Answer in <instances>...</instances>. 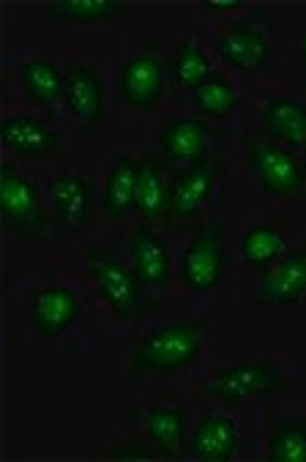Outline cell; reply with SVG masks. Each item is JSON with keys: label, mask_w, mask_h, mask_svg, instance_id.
<instances>
[{"label": "cell", "mask_w": 306, "mask_h": 462, "mask_svg": "<svg viewBox=\"0 0 306 462\" xmlns=\"http://www.w3.org/2000/svg\"><path fill=\"white\" fill-rule=\"evenodd\" d=\"M206 347V323L175 320L148 331L129 353L134 375H175L191 369Z\"/></svg>", "instance_id": "1"}, {"label": "cell", "mask_w": 306, "mask_h": 462, "mask_svg": "<svg viewBox=\"0 0 306 462\" xmlns=\"http://www.w3.org/2000/svg\"><path fill=\"white\" fill-rule=\"evenodd\" d=\"M85 273L93 282L96 296L101 299L116 318L121 320H134L143 315V285L132 271V263H126L118 254L110 252H90L85 260Z\"/></svg>", "instance_id": "2"}, {"label": "cell", "mask_w": 306, "mask_h": 462, "mask_svg": "<svg viewBox=\"0 0 306 462\" xmlns=\"http://www.w3.org/2000/svg\"><path fill=\"white\" fill-rule=\"evenodd\" d=\"M0 219L20 238H42L47 233V208L36 183L12 162L0 164Z\"/></svg>", "instance_id": "3"}, {"label": "cell", "mask_w": 306, "mask_h": 462, "mask_svg": "<svg viewBox=\"0 0 306 462\" xmlns=\"http://www.w3.org/2000/svg\"><path fill=\"white\" fill-rule=\"evenodd\" d=\"M246 167L260 183V189L271 198H295L306 187V167L301 156L274 140L255 137L244 151Z\"/></svg>", "instance_id": "4"}, {"label": "cell", "mask_w": 306, "mask_h": 462, "mask_svg": "<svg viewBox=\"0 0 306 462\" xmlns=\"http://www.w3.org/2000/svg\"><path fill=\"white\" fill-rule=\"evenodd\" d=\"M282 373L271 358H246L236 361L202 386V394L227 402V405H244L252 400H263L279 392Z\"/></svg>", "instance_id": "5"}, {"label": "cell", "mask_w": 306, "mask_h": 462, "mask_svg": "<svg viewBox=\"0 0 306 462\" xmlns=\"http://www.w3.org/2000/svg\"><path fill=\"white\" fill-rule=\"evenodd\" d=\"M178 276L191 293H214L225 280V244L219 219L197 227L178 260Z\"/></svg>", "instance_id": "6"}, {"label": "cell", "mask_w": 306, "mask_h": 462, "mask_svg": "<svg viewBox=\"0 0 306 462\" xmlns=\"http://www.w3.org/2000/svg\"><path fill=\"white\" fill-rule=\"evenodd\" d=\"M217 189V170L211 159L181 167L167 183V222H191L211 203Z\"/></svg>", "instance_id": "7"}, {"label": "cell", "mask_w": 306, "mask_h": 462, "mask_svg": "<svg viewBox=\"0 0 306 462\" xmlns=\"http://www.w3.org/2000/svg\"><path fill=\"white\" fill-rule=\"evenodd\" d=\"M82 315L79 296L66 285H44L31 293L28 299V320L36 339L50 342L63 337Z\"/></svg>", "instance_id": "8"}, {"label": "cell", "mask_w": 306, "mask_h": 462, "mask_svg": "<svg viewBox=\"0 0 306 462\" xmlns=\"http://www.w3.org/2000/svg\"><path fill=\"white\" fill-rule=\"evenodd\" d=\"M118 94L132 110H153L167 94V66L151 52L124 60L118 71Z\"/></svg>", "instance_id": "9"}, {"label": "cell", "mask_w": 306, "mask_h": 462, "mask_svg": "<svg viewBox=\"0 0 306 462\" xmlns=\"http://www.w3.org/2000/svg\"><path fill=\"white\" fill-rule=\"evenodd\" d=\"M47 200L60 230L79 233L93 214V180L79 172H60L47 180Z\"/></svg>", "instance_id": "10"}, {"label": "cell", "mask_w": 306, "mask_h": 462, "mask_svg": "<svg viewBox=\"0 0 306 462\" xmlns=\"http://www.w3.org/2000/svg\"><path fill=\"white\" fill-rule=\"evenodd\" d=\"M257 296L268 307H295L306 301V249H290L263 268Z\"/></svg>", "instance_id": "11"}, {"label": "cell", "mask_w": 306, "mask_h": 462, "mask_svg": "<svg viewBox=\"0 0 306 462\" xmlns=\"http://www.w3.org/2000/svg\"><path fill=\"white\" fill-rule=\"evenodd\" d=\"M129 263L145 291H159L172 276V254L167 241L153 230V225L140 222L129 238Z\"/></svg>", "instance_id": "12"}, {"label": "cell", "mask_w": 306, "mask_h": 462, "mask_svg": "<svg viewBox=\"0 0 306 462\" xmlns=\"http://www.w3.org/2000/svg\"><path fill=\"white\" fill-rule=\"evenodd\" d=\"M63 102L71 118L85 132H93L105 121V85H101V77L96 74V69L77 63L66 71Z\"/></svg>", "instance_id": "13"}, {"label": "cell", "mask_w": 306, "mask_h": 462, "mask_svg": "<svg viewBox=\"0 0 306 462\" xmlns=\"http://www.w3.org/2000/svg\"><path fill=\"white\" fill-rule=\"evenodd\" d=\"M241 448V430L225 413L199 416L189 435V451L197 462H230Z\"/></svg>", "instance_id": "14"}, {"label": "cell", "mask_w": 306, "mask_h": 462, "mask_svg": "<svg viewBox=\"0 0 306 462\" xmlns=\"http://www.w3.org/2000/svg\"><path fill=\"white\" fill-rule=\"evenodd\" d=\"M214 52L222 58V63H227L236 71H255L271 63V42L268 36L255 28V25H230L225 28L217 42H214Z\"/></svg>", "instance_id": "15"}, {"label": "cell", "mask_w": 306, "mask_h": 462, "mask_svg": "<svg viewBox=\"0 0 306 462\" xmlns=\"http://www.w3.org/2000/svg\"><path fill=\"white\" fill-rule=\"evenodd\" d=\"M257 124L268 140L295 153H306V102L295 97H276L260 110Z\"/></svg>", "instance_id": "16"}, {"label": "cell", "mask_w": 306, "mask_h": 462, "mask_svg": "<svg viewBox=\"0 0 306 462\" xmlns=\"http://www.w3.org/2000/svg\"><path fill=\"white\" fill-rule=\"evenodd\" d=\"M0 143L23 159L52 156L60 145V134L36 116H9L0 124Z\"/></svg>", "instance_id": "17"}, {"label": "cell", "mask_w": 306, "mask_h": 462, "mask_svg": "<svg viewBox=\"0 0 306 462\" xmlns=\"http://www.w3.org/2000/svg\"><path fill=\"white\" fill-rule=\"evenodd\" d=\"M209 143H211V129L199 118H172L164 124L159 134L162 156L183 167L199 159H209Z\"/></svg>", "instance_id": "18"}, {"label": "cell", "mask_w": 306, "mask_h": 462, "mask_svg": "<svg viewBox=\"0 0 306 462\" xmlns=\"http://www.w3.org/2000/svg\"><path fill=\"white\" fill-rule=\"evenodd\" d=\"M137 175H140V159L137 156H116L107 178L105 192H101V211L107 219H126L129 214H137Z\"/></svg>", "instance_id": "19"}, {"label": "cell", "mask_w": 306, "mask_h": 462, "mask_svg": "<svg viewBox=\"0 0 306 462\" xmlns=\"http://www.w3.org/2000/svg\"><path fill=\"white\" fill-rule=\"evenodd\" d=\"M143 430L153 451L164 459H181L186 448V408L183 405H153L145 419Z\"/></svg>", "instance_id": "20"}, {"label": "cell", "mask_w": 306, "mask_h": 462, "mask_svg": "<svg viewBox=\"0 0 306 462\" xmlns=\"http://www.w3.org/2000/svg\"><path fill=\"white\" fill-rule=\"evenodd\" d=\"M23 90L31 105L36 107H52L58 102H63L66 94V71L47 60V58H31L25 63H20L17 69Z\"/></svg>", "instance_id": "21"}, {"label": "cell", "mask_w": 306, "mask_h": 462, "mask_svg": "<svg viewBox=\"0 0 306 462\" xmlns=\"http://www.w3.org/2000/svg\"><path fill=\"white\" fill-rule=\"evenodd\" d=\"M167 178L164 167L153 153L140 156L137 175V217L145 225H156L167 217Z\"/></svg>", "instance_id": "22"}, {"label": "cell", "mask_w": 306, "mask_h": 462, "mask_svg": "<svg viewBox=\"0 0 306 462\" xmlns=\"http://www.w3.org/2000/svg\"><path fill=\"white\" fill-rule=\"evenodd\" d=\"M287 252H290V241H287L284 230L276 225H268V222H257V225L246 227L244 236L238 238V254L244 257V263L257 265V268L276 263Z\"/></svg>", "instance_id": "23"}, {"label": "cell", "mask_w": 306, "mask_h": 462, "mask_svg": "<svg viewBox=\"0 0 306 462\" xmlns=\"http://www.w3.org/2000/svg\"><path fill=\"white\" fill-rule=\"evenodd\" d=\"M191 107L206 121H225L241 107V99H238V90L230 82V77L217 71L206 85L197 88L191 94Z\"/></svg>", "instance_id": "24"}, {"label": "cell", "mask_w": 306, "mask_h": 462, "mask_svg": "<svg viewBox=\"0 0 306 462\" xmlns=\"http://www.w3.org/2000/svg\"><path fill=\"white\" fill-rule=\"evenodd\" d=\"M170 74L178 88L191 90L194 94L197 88H202L217 74V69H214V58L209 55L206 47H199L194 42H181L175 50V58L170 63Z\"/></svg>", "instance_id": "25"}, {"label": "cell", "mask_w": 306, "mask_h": 462, "mask_svg": "<svg viewBox=\"0 0 306 462\" xmlns=\"http://www.w3.org/2000/svg\"><path fill=\"white\" fill-rule=\"evenodd\" d=\"M44 12L66 23L96 25L118 17L124 12V4H118V0H52V4H44Z\"/></svg>", "instance_id": "26"}, {"label": "cell", "mask_w": 306, "mask_h": 462, "mask_svg": "<svg viewBox=\"0 0 306 462\" xmlns=\"http://www.w3.org/2000/svg\"><path fill=\"white\" fill-rule=\"evenodd\" d=\"M268 462H306V421L284 419L274 424L265 446Z\"/></svg>", "instance_id": "27"}, {"label": "cell", "mask_w": 306, "mask_h": 462, "mask_svg": "<svg viewBox=\"0 0 306 462\" xmlns=\"http://www.w3.org/2000/svg\"><path fill=\"white\" fill-rule=\"evenodd\" d=\"M107 457H110V459H134V462H143V459H148L151 454L145 451V446H143L140 440H126V443L116 446Z\"/></svg>", "instance_id": "28"}, {"label": "cell", "mask_w": 306, "mask_h": 462, "mask_svg": "<svg viewBox=\"0 0 306 462\" xmlns=\"http://www.w3.org/2000/svg\"><path fill=\"white\" fill-rule=\"evenodd\" d=\"M199 9L206 12V14H214V17H219V14H236V12L244 9V0H202Z\"/></svg>", "instance_id": "29"}, {"label": "cell", "mask_w": 306, "mask_h": 462, "mask_svg": "<svg viewBox=\"0 0 306 462\" xmlns=\"http://www.w3.org/2000/svg\"><path fill=\"white\" fill-rule=\"evenodd\" d=\"M301 58L306 60V31H303V36H301Z\"/></svg>", "instance_id": "30"}]
</instances>
